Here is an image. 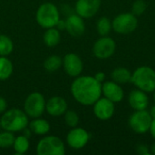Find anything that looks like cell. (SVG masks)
Here are the masks:
<instances>
[{
    "mask_svg": "<svg viewBox=\"0 0 155 155\" xmlns=\"http://www.w3.org/2000/svg\"><path fill=\"white\" fill-rule=\"evenodd\" d=\"M71 92L78 103L92 105L101 97L102 84L94 77L81 76L72 84Z\"/></svg>",
    "mask_w": 155,
    "mask_h": 155,
    "instance_id": "6da1fadb",
    "label": "cell"
},
{
    "mask_svg": "<svg viewBox=\"0 0 155 155\" xmlns=\"http://www.w3.org/2000/svg\"><path fill=\"white\" fill-rule=\"evenodd\" d=\"M131 83L145 93H153L155 90V71L150 66H140L132 74Z\"/></svg>",
    "mask_w": 155,
    "mask_h": 155,
    "instance_id": "7a4b0ae2",
    "label": "cell"
},
{
    "mask_svg": "<svg viewBox=\"0 0 155 155\" xmlns=\"http://www.w3.org/2000/svg\"><path fill=\"white\" fill-rule=\"evenodd\" d=\"M1 126L3 129L8 132H19L28 124V119L26 114L19 109H11L5 112L1 120Z\"/></svg>",
    "mask_w": 155,
    "mask_h": 155,
    "instance_id": "3957f363",
    "label": "cell"
},
{
    "mask_svg": "<svg viewBox=\"0 0 155 155\" xmlns=\"http://www.w3.org/2000/svg\"><path fill=\"white\" fill-rule=\"evenodd\" d=\"M36 21L44 28L54 27L59 21L57 7L51 3L43 4L36 12Z\"/></svg>",
    "mask_w": 155,
    "mask_h": 155,
    "instance_id": "277c9868",
    "label": "cell"
},
{
    "mask_svg": "<svg viewBox=\"0 0 155 155\" xmlns=\"http://www.w3.org/2000/svg\"><path fill=\"white\" fill-rule=\"evenodd\" d=\"M138 25L136 15L133 13H123L114 17L112 22L113 29L121 35H128L133 33Z\"/></svg>",
    "mask_w": 155,
    "mask_h": 155,
    "instance_id": "5b68a950",
    "label": "cell"
},
{
    "mask_svg": "<svg viewBox=\"0 0 155 155\" xmlns=\"http://www.w3.org/2000/svg\"><path fill=\"white\" fill-rule=\"evenodd\" d=\"M38 155H64L65 153L64 143L55 136H46L37 144Z\"/></svg>",
    "mask_w": 155,
    "mask_h": 155,
    "instance_id": "8992f818",
    "label": "cell"
},
{
    "mask_svg": "<svg viewBox=\"0 0 155 155\" xmlns=\"http://www.w3.org/2000/svg\"><path fill=\"white\" fill-rule=\"evenodd\" d=\"M153 118L148 111L139 110L129 118V126L136 134H145L149 131Z\"/></svg>",
    "mask_w": 155,
    "mask_h": 155,
    "instance_id": "52a82bcc",
    "label": "cell"
},
{
    "mask_svg": "<svg viewBox=\"0 0 155 155\" xmlns=\"http://www.w3.org/2000/svg\"><path fill=\"white\" fill-rule=\"evenodd\" d=\"M45 108L44 96L39 93H33L27 96L25 102V111L27 115L33 118L41 116Z\"/></svg>",
    "mask_w": 155,
    "mask_h": 155,
    "instance_id": "ba28073f",
    "label": "cell"
},
{
    "mask_svg": "<svg viewBox=\"0 0 155 155\" xmlns=\"http://www.w3.org/2000/svg\"><path fill=\"white\" fill-rule=\"evenodd\" d=\"M115 48L116 44L114 40L106 35L102 36L94 43L93 47V53L99 59H106L111 57L114 54Z\"/></svg>",
    "mask_w": 155,
    "mask_h": 155,
    "instance_id": "9c48e42d",
    "label": "cell"
},
{
    "mask_svg": "<svg viewBox=\"0 0 155 155\" xmlns=\"http://www.w3.org/2000/svg\"><path fill=\"white\" fill-rule=\"evenodd\" d=\"M94 113L98 119L107 121L114 115V103L105 97L99 98L94 104Z\"/></svg>",
    "mask_w": 155,
    "mask_h": 155,
    "instance_id": "30bf717a",
    "label": "cell"
},
{
    "mask_svg": "<svg viewBox=\"0 0 155 155\" xmlns=\"http://www.w3.org/2000/svg\"><path fill=\"white\" fill-rule=\"evenodd\" d=\"M101 0H77L75 11L83 18L93 17L99 10Z\"/></svg>",
    "mask_w": 155,
    "mask_h": 155,
    "instance_id": "8fae6325",
    "label": "cell"
},
{
    "mask_svg": "<svg viewBox=\"0 0 155 155\" xmlns=\"http://www.w3.org/2000/svg\"><path fill=\"white\" fill-rule=\"evenodd\" d=\"M102 94L105 98L109 99L113 103L121 102L124 96V93L121 87V84L114 81H108L102 84Z\"/></svg>",
    "mask_w": 155,
    "mask_h": 155,
    "instance_id": "7c38bea8",
    "label": "cell"
},
{
    "mask_svg": "<svg viewBox=\"0 0 155 155\" xmlns=\"http://www.w3.org/2000/svg\"><path fill=\"white\" fill-rule=\"evenodd\" d=\"M67 143L74 149H81L86 145L89 141L88 133L82 128H74L69 132L66 137Z\"/></svg>",
    "mask_w": 155,
    "mask_h": 155,
    "instance_id": "4fadbf2b",
    "label": "cell"
},
{
    "mask_svg": "<svg viewBox=\"0 0 155 155\" xmlns=\"http://www.w3.org/2000/svg\"><path fill=\"white\" fill-rule=\"evenodd\" d=\"M64 71L70 76H78L83 71V62L75 54H68L63 60Z\"/></svg>",
    "mask_w": 155,
    "mask_h": 155,
    "instance_id": "5bb4252c",
    "label": "cell"
},
{
    "mask_svg": "<svg viewBox=\"0 0 155 155\" xmlns=\"http://www.w3.org/2000/svg\"><path fill=\"white\" fill-rule=\"evenodd\" d=\"M128 101H129L130 106L135 111L145 110L149 104V99H148L146 93L138 88L133 90L130 93Z\"/></svg>",
    "mask_w": 155,
    "mask_h": 155,
    "instance_id": "9a60e30c",
    "label": "cell"
},
{
    "mask_svg": "<svg viewBox=\"0 0 155 155\" xmlns=\"http://www.w3.org/2000/svg\"><path fill=\"white\" fill-rule=\"evenodd\" d=\"M65 29L73 36H80L84 33L85 25L79 15H72L65 21Z\"/></svg>",
    "mask_w": 155,
    "mask_h": 155,
    "instance_id": "2e32d148",
    "label": "cell"
},
{
    "mask_svg": "<svg viewBox=\"0 0 155 155\" xmlns=\"http://www.w3.org/2000/svg\"><path fill=\"white\" fill-rule=\"evenodd\" d=\"M45 108L49 114L53 116H59L66 112L67 104L64 98L54 96L49 99L47 104H45Z\"/></svg>",
    "mask_w": 155,
    "mask_h": 155,
    "instance_id": "e0dca14e",
    "label": "cell"
},
{
    "mask_svg": "<svg viewBox=\"0 0 155 155\" xmlns=\"http://www.w3.org/2000/svg\"><path fill=\"white\" fill-rule=\"evenodd\" d=\"M114 82L119 84H124L131 82L132 73L125 67H116L111 74Z\"/></svg>",
    "mask_w": 155,
    "mask_h": 155,
    "instance_id": "ac0fdd59",
    "label": "cell"
},
{
    "mask_svg": "<svg viewBox=\"0 0 155 155\" xmlns=\"http://www.w3.org/2000/svg\"><path fill=\"white\" fill-rule=\"evenodd\" d=\"M29 127L34 134L38 135L45 134L50 130V124H48V122L42 119H36L32 121L29 124Z\"/></svg>",
    "mask_w": 155,
    "mask_h": 155,
    "instance_id": "d6986e66",
    "label": "cell"
},
{
    "mask_svg": "<svg viewBox=\"0 0 155 155\" xmlns=\"http://www.w3.org/2000/svg\"><path fill=\"white\" fill-rule=\"evenodd\" d=\"M60 41V33L58 30L51 27L48 28V30L45 33L44 35V42L45 44L49 46L53 47L55 46Z\"/></svg>",
    "mask_w": 155,
    "mask_h": 155,
    "instance_id": "ffe728a7",
    "label": "cell"
},
{
    "mask_svg": "<svg viewBox=\"0 0 155 155\" xmlns=\"http://www.w3.org/2000/svg\"><path fill=\"white\" fill-rule=\"evenodd\" d=\"M13 72L12 63L5 56L0 57V80L7 79Z\"/></svg>",
    "mask_w": 155,
    "mask_h": 155,
    "instance_id": "44dd1931",
    "label": "cell"
},
{
    "mask_svg": "<svg viewBox=\"0 0 155 155\" xmlns=\"http://www.w3.org/2000/svg\"><path fill=\"white\" fill-rule=\"evenodd\" d=\"M97 32L101 36H106L112 30V22L106 16L101 17L97 21Z\"/></svg>",
    "mask_w": 155,
    "mask_h": 155,
    "instance_id": "7402d4cb",
    "label": "cell"
},
{
    "mask_svg": "<svg viewBox=\"0 0 155 155\" xmlns=\"http://www.w3.org/2000/svg\"><path fill=\"white\" fill-rule=\"evenodd\" d=\"M14 149L18 154H23L27 152L29 148V141L28 138L25 137V135L18 136L17 138L15 139L14 142Z\"/></svg>",
    "mask_w": 155,
    "mask_h": 155,
    "instance_id": "603a6c76",
    "label": "cell"
},
{
    "mask_svg": "<svg viewBox=\"0 0 155 155\" xmlns=\"http://www.w3.org/2000/svg\"><path fill=\"white\" fill-rule=\"evenodd\" d=\"M62 63L63 61L59 56L52 55L46 58V60L44 63V67L48 72H54L60 68V66L62 65Z\"/></svg>",
    "mask_w": 155,
    "mask_h": 155,
    "instance_id": "cb8c5ba5",
    "label": "cell"
},
{
    "mask_svg": "<svg viewBox=\"0 0 155 155\" xmlns=\"http://www.w3.org/2000/svg\"><path fill=\"white\" fill-rule=\"evenodd\" d=\"M13 51V43L11 39L4 35H0V55H8Z\"/></svg>",
    "mask_w": 155,
    "mask_h": 155,
    "instance_id": "d4e9b609",
    "label": "cell"
},
{
    "mask_svg": "<svg viewBox=\"0 0 155 155\" xmlns=\"http://www.w3.org/2000/svg\"><path fill=\"white\" fill-rule=\"evenodd\" d=\"M15 136L11 132H4L0 134V147L1 148H7L14 144Z\"/></svg>",
    "mask_w": 155,
    "mask_h": 155,
    "instance_id": "484cf974",
    "label": "cell"
},
{
    "mask_svg": "<svg viewBox=\"0 0 155 155\" xmlns=\"http://www.w3.org/2000/svg\"><path fill=\"white\" fill-rule=\"evenodd\" d=\"M147 8V4L144 0H136L133 3L132 5V13L134 15H143Z\"/></svg>",
    "mask_w": 155,
    "mask_h": 155,
    "instance_id": "4316f807",
    "label": "cell"
},
{
    "mask_svg": "<svg viewBox=\"0 0 155 155\" xmlns=\"http://www.w3.org/2000/svg\"><path fill=\"white\" fill-rule=\"evenodd\" d=\"M64 121H65V124L68 126L74 128V127L77 126V124H79V116H78V114L75 112L68 111V112L65 113Z\"/></svg>",
    "mask_w": 155,
    "mask_h": 155,
    "instance_id": "83f0119b",
    "label": "cell"
},
{
    "mask_svg": "<svg viewBox=\"0 0 155 155\" xmlns=\"http://www.w3.org/2000/svg\"><path fill=\"white\" fill-rule=\"evenodd\" d=\"M136 151H137V153H138L139 154L141 155H148L150 153L149 147H148L147 145H145V144H143V143L137 145Z\"/></svg>",
    "mask_w": 155,
    "mask_h": 155,
    "instance_id": "f1b7e54d",
    "label": "cell"
},
{
    "mask_svg": "<svg viewBox=\"0 0 155 155\" xmlns=\"http://www.w3.org/2000/svg\"><path fill=\"white\" fill-rule=\"evenodd\" d=\"M94 78L99 82V83H103L104 81V78H105V74L103 73V72H99L97 73L95 75H94Z\"/></svg>",
    "mask_w": 155,
    "mask_h": 155,
    "instance_id": "f546056e",
    "label": "cell"
},
{
    "mask_svg": "<svg viewBox=\"0 0 155 155\" xmlns=\"http://www.w3.org/2000/svg\"><path fill=\"white\" fill-rule=\"evenodd\" d=\"M6 106H7V104H6L5 100L4 98L0 97V114L6 110Z\"/></svg>",
    "mask_w": 155,
    "mask_h": 155,
    "instance_id": "4dcf8cb0",
    "label": "cell"
},
{
    "mask_svg": "<svg viewBox=\"0 0 155 155\" xmlns=\"http://www.w3.org/2000/svg\"><path fill=\"white\" fill-rule=\"evenodd\" d=\"M149 131H150V133H151L152 136H153V137L155 139V119H153Z\"/></svg>",
    "mask_w": 155,
    "mask_h": 155,
    "instance_id": "1f68e13d",
    "label": "cell"
},
{
    "mask_svg": "<svg viewBox=\"0 0 155 155\" xmlns=\"http://www.w3.org/2000/svg\"><path fill=\"white\" fill-rule=\"evenodd\" d=\"M56 25L58 26L59 29H64V28H65V22H64V21H60V20H59V21L57 22Z\"/></svg>",
    "mask_w": 155,
    "mask_h": 155,
    "instance_id": "d6a6232c",
    "label": "cell"
},
{
    "mask_svg": "<svg viewBox=\"0 0 155 155\" xmlns=\"http://www.w3.org/2000/svg\"><path fill=\"white\" fill-rule=\"evenodd\" d=\"M149 113H150L152 118H153V119H155V104L153 106H152V108H151V110H150Z\"/></svg>",
    "mask_w": 155,
    "mask_h": 155,
    "instance_id": "836d02e7",
    "label": "cell"
},
{
    "mask_svg": "<svg viewBox=\"0 0 155 155\" xmlns=\"http://www.w3.org/2000/svg\"><path fill=\"white\" fill-rule=\"evenodd\" d=\"M150 150H151V153L155 155V143L153 144V145H152V147H151V149H150Z\"/></svg>",
    "mask_w": 155,
    "mask_h": 155,
    "instance_id": "e575fe53",
    "label": "cell"
},
{
    "mask_svg": "<svg viewBox=\"0 0 155 155\" xmlns=\"http://www.w3.org/2000/svg\"><path fill=\"white\" fill-rule=\"evenodd\" d=\"M24 130H25V129H24ZM30 135H31V134H30V131H29V130H25V136L28 138V137H30Z\"/></svg>",
    "mask_w": 155,
    "mask_h": 155,
    "instance_id": "d590c367",
    "label": "cell"
},
{
    "mask_svg": "<svg viewBox=\"0 0 155 155\" xmlns=\"http://www.w3.org/2000/svg\"><path fill=\"white\" fill-rule=\"evenodd\" d=\"M153 100H154V102H155V90L153 92Z\"/></svg>",
    "mask_w": 155,
    "mask_h": 155,
    "instance_id": "8d00e7d4",
    "label": "cell"
},
{
    "mask_svg": "<svg viewBox=\"0 0 155 155\" xmlns=\"http://www.w3.org/2000/svg\"><path fill=\"white\" fill-rule=\"evenodd\" d=\"M0 126H1V123H0Z\"/></svg>",
    "mask_w": 155,
    "mask_h": 155,
    "instance_id": "74e56055",
    "label": "cell"
}]
</instances>
